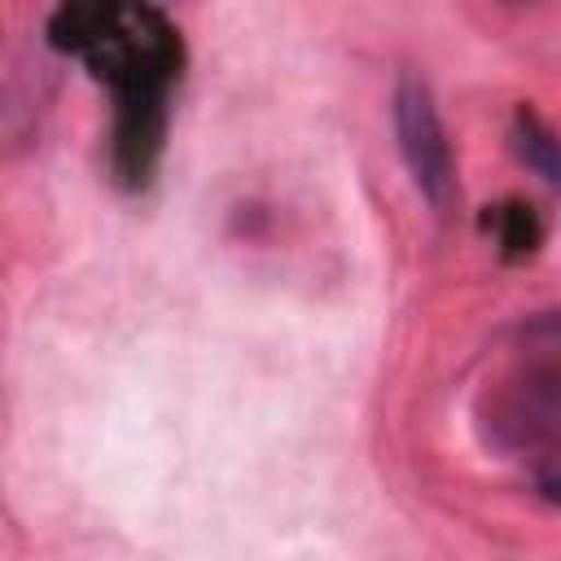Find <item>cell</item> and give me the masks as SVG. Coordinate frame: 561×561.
Wrapping results in <instances>:
<instances>
[{"label": "cell", "mask_w": 561, "mask_h": 561, "mask_svg": "<svg viewBox=\"0 0 561 561\" xmlns=\"http://www.w3.org/2000/svg\"><path fill=\"white\" fill-rule=\"evenodd\" d=\"M535 486H539V495H543L548 504H561V456H548V460L539 465Z\"/></svg>", "instance_id": "cell-6"}, {"label": "cell", "mask_w": 561, "mask_h": 561, "mask_svg": "<svg viewBox=\"0 0 561 561\" xmlns=\"http://www.w3.org/2000/svg\"><path fill=\"white\" fill-rule=\"evenodd\" d=\"M482 228L495 237V250L508 263H522V259H530L543 245V219L535 215V206H526L517 197H508L500 206H486Z\"/></svg>", "instance_id": "cell-5"}, {"label": "cell", "mask_w": 561, "mask_h": 561, "mask_svg": "<svg viewBox=\"0 0 561 561\" xmlns=\"http://www.w3.org/2000/svg\"><path fill=\"white\" fill-rule=\"evenodd\" d=\"M508 140H513V153H517L548 188L561 193V131L548 127L530 105H517V110H513Z\"/></svg>", "instance_id": "cell-4"}, {"label": "cell", "mask_w": 561, "mask_h": 561, "mask_svg": "<svg viewBox=\"0 0 561 561\" xmlns=\"http://www.w3.org/2000/svg\"><path fill=\"white\" fill-rule=\"evenodd\" d=\"M473 425L504 456H561V346L517 329V355L482 386Z\"/></svg>", "instance_id": "cell-2"}, {"label": "cell", "mask_w": 561, "mask_h": 561, "mask_svg": "<svg viewBox=\"0 0 561 561\" xmlns=\"http://www.w3.org/2000/svg\"><path fill=\"white\" fill-rule=\"evenodd\" d=\"M48 44L92 70L114 96V110H167L184 75L180 26L158 4L75 0L48 13Z\"/></svg>", "instance_id": "cell-1"}, {"label": "cell", "mask_w": 561, "mask_h": 561, "mask_svg": "<svg viewBox=\"0 0 561 561\" xmlns=\"http://www.w3.org/2000/svg\"><path fill=\"white\" fill-rule=\"evenodd\" d=\"M394 136H399V153H403V167H408L416 193L438 215H447L456 206V197H460L456 158H451L447 127L438 118L434 92L416 75H403L399 88H394Z\"/></svg>", "instance_id": "cell-3"}]
</instances>
